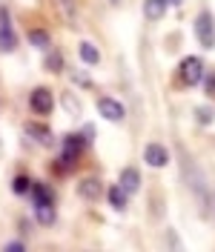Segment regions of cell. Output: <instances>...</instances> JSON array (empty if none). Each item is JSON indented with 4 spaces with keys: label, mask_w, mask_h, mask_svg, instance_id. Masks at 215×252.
Listing matches in <instances>:
<instances>
[{
    "label": "cell",
    "mask_w": 215,
    "mask_h": 252,
    "mask_svg": "<svg viewBox=\"0 0 215 252\" xmlns=\"http://www.w3.org/2000/svg\"><path fill=\"white\" fill-rule=\"evenodd\" d=\"M107 198H109V204H112V209H118V212H123L126 209V192H123V187L118 184V187H109V192H107Z\"/></svg>",
    "instance_id": "cell-12"
},
{
    "label": "cell",
    "mask_w": 215,
    "mask_h": 252,
    "mask_svg": "<svg viewBox=\"0 0 215 252\" xmlns=\"http://www.w3.org/2000/svg\"><path fill=\"white\" fill-rule=\"evenodd\" d=\"M26 135H32V141L40 143V146H52L55 143V135L49 126H40V124H26Z\"/></svg>",
    "instance_id": "cell-7"
},
{
    "label": "cell",
    "mask_w": 215,
    "mask_h": 252,
    "mask_svg": "<svg viewBox=\"0 0 215 252\" xmlns=\"http://www.w3.org/2000/svg\"><path fill=\"white\" fill-rule=\"evenodd\" d=\"M121 187H123L126 195H135V192L141 189V172H138V169L126 166V169L121 172Z\"/></svg>",
    "instance_id": "cell-9"
},
{
    "label": "cell",
    "mask_w": 215,
    "mask_h": 252,
    "mask_svg": "<svg viewBox=\"0 0 215 252\" xmlns=\"http://www.w3.org/2000/svg\"><path fill=\"white\" fill-rule=\"evenodd\" d=\"M29 43L35 49H40V52H46L49 46H52V40H49V32L46 29H32L29 32Z\"/></svg>",
    "instance_id": "cell-13"
},
{
    "label": "cell",
    "mask_w": 215,
    "mask_h": 252,
    "mask_svg": "<svg viewBox=\"0 0 215 252\" xmlns=\"http://www.w3.org/2000/svg\"><path fill=\"white\" fill-rule=\"evenodd\" d=\"M77 55H80V61L89 63V66L101 63V52H98V49H95V43H89V40H83V43L77 46Z\"/></svg>",
    "instance_id": "cell-11"
},
{
    "label": "cell",
    "mask_w": 215,
    "mask_h": 252,
    "mask_svg": "<svg viewBox=\"0 0 215 252\" xmlns=\"http://www.w3.org/2000/svg\"><path fill=\"white\" fill-rule=\"evenodd\" d=\"M12 192H15V195H26V192H32V181L26 178V175H17L15 181H12Z\"/></svg>",
    "instance_id": "cell-16"
},
{
    "label": "cell",
    "mask_w": 215,
    "mask_h": 252,
    "mask_svg": "<svg viewBox=\"0 0 215 252\" xmlns=\"http://www.w3.org/2000/svg\"><path fill=\"white\" fill-rule=\"evenodd\" d=\"M169 0H143V17L146 20H161L164 12H167Z\"/></svg>",
    "instance_id": "cell-10"
},
{
    "label": "cell",
    "mask_w": 215,
    "mask_h": 252,
    "mask_svg": "<svg viewBox=\"0 0 215 252\" xmlns=\"http://www.w3.org/2000/svg\"><path fill=\"white\" fill-rule=\"evenodd\" d=\"M35 220L37 223H55V206L52 204H35Z\"/></svg>",
    "instance_id": "cell-14"
},
{
    "label": "cell",
    "mask_w": 215,
    "mask_h": 252,
    "mask_svg": "<svg viewBox=\"0 0 215 252\" xmlns=\"http://www.w3.org/2000/svg\"><path fill=\"white\" fill-rule=\"evenodd\" d=\"M143 160H146L149 166H155V169H161V166L169 163V152L161 146V143H149V146L143 149Z\"/></svg>",
    "instance_id": "cell-6"
},
{
    "label": "cell",
    "mask_w": 215,
    "mask_h": 252,
    "mask_svg": "<svg viewBox=\"0 0 215 252\" xmlns=\"http://www.w3.org/2000/svg\"><path fill=\"white\" fill-rule=\"evenodd\" d=\"M75 80L80 83V86H92V80H89V75H83V72H75Z\"/></svg>",
    "instance_id": "cell-20"
},
{
    "label": "cell",
    "mask_w": 215,
    "mask_h": 252,
    "mask_svg": "<svg viewBox=\"0 0 215 252\" xmlns=\"http://www.w3.org/2000/svg\"><path fill=\"white\" fill-rule=\"evenodd\" d=\"M63 103L69 106V112H72V118H77V115H80V106H77V100H75V97H69V94H63Z\"/></svg>",
    "instance_id": "cell-19"
},
{
    "label": "cell",
    "mask_w": 215,
    "mask_h": 252,
    "mask_svg": "<svg viewBox=\"0 0 215 252\" xmlns=\"http://www.w3.org/2000/svg\"><path fill=\"white\" fill-rule=\"evenodd\" d=\"M17 46V34L12 32V23H9V12L0 9V52H12Z\"/></svg>",
    "instance_id": "cell-4"
},
{
    "label": "cell",
    "mask_w": 215,
    "mask_h": 252,
    "mask_svg": "<svg viewBox=\"0 0 215 252\" xmlns=\"http://www.w3.org/2000/svg\"><path fill=\"white\" fill-rule=\"evenodd\" d=\"M61 66H63V58L58 55V52L46 58V69H49V72H61Z\"/></svg>",
    "instance_id": "cell-18"
},
{
    "label": "cell",
    "mask_w": 215,
    "mask_h": 252,
    "mask_svg": "<svg viewBox=\"0 0 215 252\" xmlns=\"http://www.w3.org/2000/svg\"><path fill=\"white\" fill-rule=\"evenodd\" d=\"M195 121H198V124H213L215 121V109L213 106H198V109H195Z\"/></svg>",
    "instance_id": "cell-17"
},
{
    "label": "cell",
    "mask_w": 215,
    "mask_h": 252,
    "mask_svg": "<svg viewBox=\"0 0 215 252\" xmlns=\"http://www.w3.org/2000/svg\"><path fill=\"white\" fill-rule=\"evenodd\" d=\"M195 37H198L201 46L213 49L215 46V20L210 12H201L198 20H195Z\"/></svg>",
    "instance_id": "cell-2"
},
{
    "label": "cell",
    "mask_w": 215,
    "mask_h": 252,
    "mask_svg": "<svg viewBox=\"0 0 215 252\" xmlns=\"http://www.w3.org/2000/svg\"><path fill=\"white\" fill-rule=\"evenodd\" d=\"M32 195H35V204H55V195L46 184H32Z\"/></svg>",
    "instance_id": "cell-15"
},
{
    "label": "cell",
    "mask_w": 215,
    "mask_h": 252,
    "mask_svg": "<svg viewBox=\"0 0 215 252\" xmlns=\"http://www.w3.org/2000/svg\"><path fill=\"white\" fill-rule=\"evenodd\" d=\"M6 250H9V252H23V244H20V241H9V244H6Z\"/></svg>",
    "instance_id": "cell-21"
},
{
    "label": "cell",
    "mask_w": 215,
    "mask_h": 252,
    "mask_svg": "<svg viewBox=\"0 0 215 252\" xmlns=\"http://www.w3.org/2000/svg\"><path fill=\"white\" fill-rule=\"evenodd\" d=\"M207 89H210V92L215 94V75H213V78H210V80H207Z\"/></svg>",
    "instance_id": "cell-22"
},
{
    "label": "cell",
    "mask_w": 215,
    "mask_h": 252,
    "mask_svg": "<svg viewBox=\"0 0 215 252\" xmlns=\"http://www.w3.org/2000/svg\"><path fill=\"white\" fill-rule=\"evenodd\" d=\"M101 192H104V187H101V181H98V178H83V181L77 184V195H80V198H86V201H98V198H101Z\"/></svg>",
    "instance_id": "cell-8"
},
{
    "label": "cell",
    "mask_w": 215,
    "mask_h": 252,
    "mask_svg": "<svg viewBox=\"0 0 215 252\" xmlns=\"http://www.w3.org/2000/svg\"><path fill=\"white\" fill-rule=\"evenodd\" d=\"M98 112H101L107 121H112V124H121L123 118H126V109H123L115 97H101V100H98Z\"/></svg>",
    "instance_id": "cell-5"
},
{
    "label": "cell",
    "mask_w": 215,
    "mask_h": 252,
    "mask_svg": "<svg viewBox=\"0 0 215 252\" xmlns=\"http://www.w3.org/2000/svg\"><path fill=\"white\" fill-rule=\"evenodd\" d=\"M178 75H181V80H184L186 86H198L201 80H204V63H201V58H195V55L184 58L181 66H178Z\"/></svg>",
    "instance_id": "cell-1"
},
{
    "label": "cell",
    "mask_w": 215,
    "mask_h": 252,
    "mask_svg": "<svg viewBox=\"0 0 215 252\" xmlns=\"http://www.w3.org/2000/svg\"><path fill=\"white\" fill-rule=\"evenodd\" d=\"M109 3H121V0H109Z\"/></svg>",
    "instance_id": "cell-23"
},
{
    "label": "cell",
    "mask_w": 215,
    "mask_h": 252,
    "mask_svg": "<svg viewBox=\"0 0 215 252\" xmlns=\"http://www.w3.org/2000/svg\"><path fill=\"white\" fill-rule=\"evenodd\" d=\"M29 109L35 112V115H52V109H55L52 89H46V86H37V89L29 94Z\"/></svg>",
    "instance_id": "cell-3"
}]
</instances>
